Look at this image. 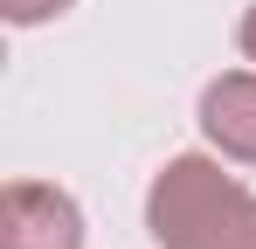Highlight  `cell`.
Instances as JSON below:
<instances>
[{
    "mask_svg": "<svg viewBox=\"0 0 256 249\" xmlns=\"http://www.w3.org/2000/svg\"><path fill=\"white\" fill-rule=\"evenodd\" d=\"M152 249H256V194L208 152H173L146 187Z\"/></svg>",
    "mask_w": 256,
    "mask_h": 249,
    "instance_id": "1",
    "label": "cell"
},
{
    "mask_svg": "<svg viewBox=\"0 0 256 249\" xmlns=\"http://www.w3.org/2000/svg\"><path fill=\"white\" fill-rule=\"evenodd\" d=\"M0 249H84V208L48 180H7L0 194Z\"/></svg>",
    "mask_w": 256,
    "mask_h": 249,
    "instance_id": "2",
    "label": "cell"
},
{
    "mask_svg": "<svg viewBox=\"0 0 256 249\" xmlns=\"http://www.w3.org/2000/svg\"><path fill=\"white\" fill-rule=\"evenodd\" d=\"M201 138L222 160L256 166V70H228L201 90Z\"/></svg>",
    "mask_w": 256,
    "mask_h": 249,
    "instance_id": "3",
    "label": "cell"
},
{
    "mask_svg": "<svg viewBox=\"0 0 256 249\" xmlns=\"http://www.w3.org/2000/svg\"><path fill=\"white\" fill-rule=\"evenodd\" d=\"M76 0H0V21L7 28H42V21H56V14H70Z\"/></svg>",
    "mask_w": 256,
    "mask_h": 249,
    "instance_id": "4",
    "label": "cell"
},
{
    "mask_svg": "<svg viewBox=\"0 0 256 249\" xmlns=\"http://www.w3.org/2000/svg\"><path fill=\"white\" fill-rule=\"evenodd\" d=\"M236 48H242V62H256V0L242 7V21H236Z\"/></svg>",
    "mask_w": 256,
    "mask_h": 249,
    "instance_id": "5",
    "label": "cell"
}]
</instances>
